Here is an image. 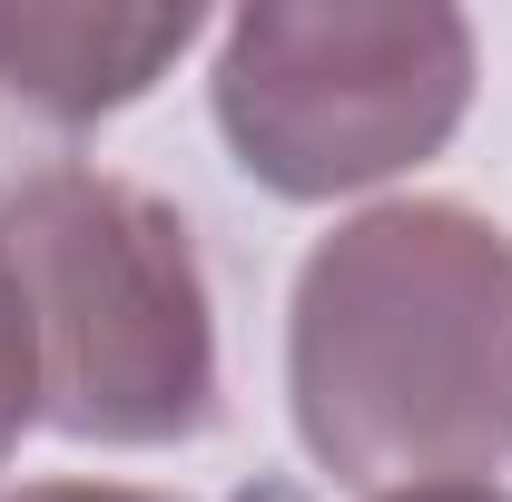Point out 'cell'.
Returning <instances> with one entry per match:
<instances>
[{
  "label": "cell",
  "mask_w": 512,
  "mask_h": 502,
  "mask_svg": "<svg viewBox=\"0 0 512 502\" xmlns=\"http://www.w3.org/2000/svg\"><path fill=\"white\" fill-rule=\"evenodd\" d=\"M384 502H512L503 483H424V493H384Z\"/></svg>",
  "instance_id": "7"
},
{
  "label": "cell",
  "mask_w": 512,
  "mask_h": 502,
  "mask_svg": "<svg viewBox=\"0 0 512 502\" xmlns=\"http://www.w3.org/2000/svg\"><path fill=\"white\" fill-rule=\"evenodd\" d=\"M286 404L345 493L503 473L512 237L453 197H394L316 237L286 306Z\"/></svg>",
  "instance_id": "1"
},
{
  "label": "cell",
  "mask_w": 512,
  "mask_h": 502,
  "mask_svg": "<svg viewBox=\"0 0 512 502\" xmlns=\"http://www.w3.org/2000/svg\"><path fill=\"white\" fill-rule=\"evenodd\" d=\"M0 266L40 335V414L69 443H188L217 424L207 266L168 197L109 168H40L0 197Z\"/></svg>",
  "instance_id": "2"
},
{
  "label": "cell",
  "mask_w": 512,
  "mask_h": 502,
  "mask_svg": "<svg viewBox=\"0 0 512 502\" xmlns=\"http://www.w3.org/2000/svg\"><path fill=\"white\" fill-rule=\"evenodd\" d=\"M197 40V10H0V119L89 128L148 99Z\"/></svg>",
  "instance_id": "4"
},
{
  "label": "cell",
  "mask_w": 512,
  "mask_h": 502,
  "mask_svg": "<svg viewBox=\"0 0 512 502\" xmlns=\"http://www.w3.org/2000/svg\"><path fill=\"white\" fill-rule=\"evenodd\" d=\"M0 502H178V493H138V483H20Z\"/></svg>",
  "instance_id": "6"
},
{
  "label": "cell",
  "mask_w": 512,
  "mask_h": 502,
  "mask_svg": "<svg viewBox=\"0 0 512 502\" xmlns=\"http://www.w3.org/2000/svg\"><path fill=\"white\" fill-rule=\"evenodd\" d=\"M217 128L256 188L355 197L404 178L473 109V20L463 10H365V0H256L217 40Z\"/></svg>",
  "instance_id": "3"
},
{
  "label": "cell",
  "mask_w": 512,
  "mask_h": 502,
  "mask_svg": "<svg viewBox=\"0 0 512 502\" xmlns=\"http://www.w3.org/2000/svg\"><path fill=\"white\" fill-rule=\"evenodd\" d=\"M30 424H40V335H30V306H20V286L0 266V463Z\"/></svg>",
  "instance_id": "5"
}]
</instances>
